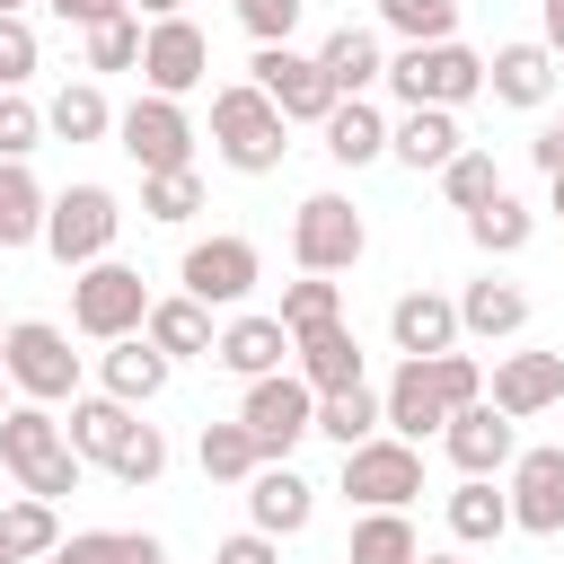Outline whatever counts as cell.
<instances>
[{
  "mask_svg": "<svg viewBox=\"0 0 564 564\" xmlns=\"http://www.w3.org/2000/svg\"><path fill=\"white\" fill-rule=\"evenodd\" d=\"M9 405H18V388H9V370H0V414H9Z\"/></svg>",
  "mask_w": 564,
  "mask_h": 564,
  "instance_id": "cell-55",
  "label": "cell"
},
{
  "mask_svg": "<svg viewBox=\"0 0 564 564\" xmlns=\"http://www.w3.org/2000/svg\"><path fill=\"white\" fill-rule=\"evenodd\" d=\"M0 467L18 476V494H44V502H70L79 476H88V458H79L70 432H62V414L35 405V397H18V405L0 414Z\"/></svg>",
  "mask_w": 564,
  "mask_h": 564,
  "instance_id": "cell-1",
  "label": "cell"
},
{
  "mask_svg": "<svg viewBox=\"0 0 564 564\" xmlns=\"http://www.w3.org/2000/svg\"><path fill=\"white\" fill-rule=\"evenodd\" d=\"M44 9H53L62 26H79V35H88V26H106V18H123L132 0H44Z\"/></svg>",
  "mask_w": 564,
  "mask_h": 564,
  "instance_id": "cell-49",
  "label": "cell"
},
{
  "mask_svg": "<svg viewBox=\"0 0 564 564\" xmlns=\"http://www.w3.org/2000/svg\"><path fill=\"white\" fill-rule=\"evenodd\" d=\"M44 212L53 194L26 176V159H0V247H44Z\"/></svg>",
  "mask_w": 564,
  "mask_h": 564,
  "instance_id": "cell-31",
  "label": "cell"
},
{
  "mask_svg": "<svg viewBox=\"0 0 564 564\" xmlns=\"http://www.w3.org/2000/svg\"><path fill=\"white\" fill-rule=\"evenodd\" d=\"M167 370H176V361H167L150 335H115V344L97 352V388L123 397V405H150V397L167 388Z\"/></svg>",
  "mask_w": 564,
  "mask_h": 564,
  "instance_id": "cell-23",
  "label": "cell"
},
{
  "mask_svg": "<svg viewBox=\"0 0 564 564\" xmlns=\"http://www.w3.org/2000/svg\"><path fill=\"white\" fill-rule=\"evenodd\" d=\"M388 150H397L414 176H423V167L441 176V167L467 150V132H458V106H405V115L388 123Z\"/></svg>",
  "mask_w": 564,
  "mask_h": 564,
  "instance_id": "cell-22",
  "label": "cell"
},
{
  "mask_svg": "<svg viewBox=\"0 0 564 564\" xmlns=\"http://www.w3.org/2000/svg\"><path fill=\"white\" fill-rule=\"evenodd\" d=\"M141 335H150L167 361H194V352L212 361V344H220V326H212V308H203L194 291H176V300H150V326H141Z\"/></svg>",
  "mask_w": 564,
  "mask_h": 564,
  "instance_id": "cell-28",
  "label": "cell"
},
{
  "mask_svg": "<svg viewBox=\"0 0 564 564\" xmlns=\"http://www.w3.org/2000/svg\"><path fill=\"white\" fill-rule=\"evenodd\" d=\"M414 564H467V555H414Z\"/></svg>",
  "mask_w": 564,
  "mask_h": 564,
  "instance_id": "cell-56",
  "label": "cell"
},
{
  "mask_svg": "<svg viewBox=\"0 0 564 564\" xmlns=\"http://www.w3.org/2000/svg\"><path fill=\"white\" fill-rule=\"evenodd\" d=\"M308 511H317V485H308L291 458H264V467L247 476V529H264V538H300Z\"/></svg>",
  "mask_w": 564,
  "mask_h": 564,
  "instance_id": "cell-17",
  "label": "cell"
},
{
  "mask_svg": "<svg viewBox=\"0 0 564 564\" xmlns=\"http://www.w3.org/2000/svg\"><path fill=\"white\" fill-rule=\"evenodd\" d=\"M44 141V106H26L18 88H0V159H26Z\"/></svg>",
  "mask_w": 564,
  "mask_h": 564,
  "instance_id": "cell-45",
  "label": "cell"
},
{
  "mask_svg": "<svg viewBox=\"0 0 564 564\" xmlns=\"http://www.w3.org/2000/svg\"><path fill=\"white\" fill-rule=\"evenodd\" d=\"M414 555H423V538H414L405 511H361V520H352L344 564H414Z\"/></svg>",
  "mask_w": 564,
  "mask_h": 564,
  "instance_id": "cell-36",
  "label": "cell"
},
{
  "mask_svg": "<svg viewBox=\"0 0 564 564\" xmlns=\"http://www.w3.org/2000/svg\"><path fill=\"white\" fill-rule=\"evenodd\" d=\"M194 458H203V476H212V485H247V476L264 467V449H256V432H247L238 414H229V423H203Z\"/></svg>",
  "mask_w": 564,
  "mask_h": 564,
  "instance_id": "cell-35",
  "label": "cell"
},
{
  "mask_svg": "<svg viewBox=\"0 0 564 564\" xmlns=\"http://www.w3.org/2000/svg\"><path fill=\"white\" fill-rule=\"evenodd\" d=\"M485 397L511 414V423H538L546 405H564V352H502Z\"/></svg>",
  "mask_w": 564,
  "mask_h": 564,
  "instance_id": "cell-18",
  "label": "cell"
},
{
  "mask_svg": "<svg viewBox=\"0 0 564 564\" xmlns=\"http://www.w3.org/2000/svg\"><path fill=\"white\" fill-rule=\"evenodd\" d=\"M238 423L256 432V449H264V458H291V449L317 432V388H308L300 370H264V379H247Z\"/></svg>",
  "mask_w": 564,
  "mask_h": 564,
  "instance_id": "cell-9",
  "label": "cell"
},
{
  "mask_svg": "<svg viewBox=\"0 0 564 564\" xmlns=\"http://www.w3.org/2000/svg\"><path fill=\"white\" fill-rule=\"evenodd\" d=\"M317 132H326V159H335V167H370V159H388V115H379L370 97H335V115H326Z\"/></svg>",
  "mask_w": 564,
  "mask_h": 564,
  "instance_id": "cell-26",
  "label": "cell"
},
{
  "mask_svg": "<svg viewBox=\"0 0 564 564\" xmlns=\"http://www.w3.org/2000/svg\"><path fill=\"white\" fill-rule=\"evenodd\" d=\"M247 79H256L291 123H326V115H335V79H326V62H317V53H300V44H256Z\"/></svg>",
  "mask_w": 564,
  "mask_h": 564,
  "instance_id": "cell-11",
  "label": "cell"
},
{
  "mask_svg": "<svg viewBox=\"0 0 564 564\" xmlns=\"http://www.w3.org/2000/svg\"><path fill=\"white\" fill-rule=\"evenodd\" d=\"M291 335H317V326H335L344 317V282L335 273H300V282H282V308H273Z\"/></svg>",
  "mask_w": 564,
  "mask_h": 564,
  "instance_id": "cell-37",
  "label": "cell"
},
{
  "mask_svg": "<svg viewBox=\"0 0 564 564\" xmlns=\"http://www.w3.org/2000/svg\"><path fill=\"white\" fill-rule=\"evenodd\" d=\"M388 88H397V106H476V97H485V53H467L458 35L405 44V53L388 62Z\"/></svg>",
  "mask_w": 564,
  "mask_h": 564,
  "instance_id": "cell-5",
  "label": "cell"
},
{
  "mask_svg": "<svg viewBox=\"0 0 564 564\" xmlns=\"http://www.w3.org/2000/svg\"><path fill=\"white\" fill-rule=\"evenodd\" d=\"M212 150H220V167H238V176H273L282 150H291V115H282L256 79H229V88H212Z\"/></svg>",
  "mask_w": 564,
  "mask_h": 564,
  "instance_id": "cell-2",
  "label": "cell"
},
{
  "mask_svg": "<svg viewBox=\"0 0 564 564\" xmlns=\"http://www.w3.org/2000/svg\"><path fill=\"white\" fill-rule=\"evenodd\" d=\"M502 494H511V529L520 538H564V449L538 441L502 467Z\"/></svg>",
  "mask_w": 564,
  "mask_h": 564,
  "instance_id": "cell-13",
  "label": "cell"
},
{
  "mask_svg": "<svg viewBox=\"0 0 564 564\" xmlns=\"http://www.w3.org/2000/svg\"><path fill=\"white\" fill-rule=\"evenodd\" d=\"M291 326L282 317H264V308H238L229 326H220V344H212V361L229 370V379H264V370H291Z\"/></svg>",
  "mask_w": 564,
  "mask_h": 564,
  "instance_id": "cell-19",
  "label": "cell"
},
{
  "mask_svg": "<svg viewBox=\"0 0 564 564\" xmlns=\"http://www.w3.org/2000/svg\"><path fill=\"white\" fill-rule=\"evenodd\" d=\"M379 397H388V432H397V441H441L449 414H458L449 388H441V361H414V352L397 361V379H388Z\"/></svg>",
  "mask_w": 564,
  "mask_h": 564,
  "instance_id": "cell-16",
  "label": "cell"
},
{
  "mask_svg": "<svg viewBox=\"0 0 564 564\" xmlns=\"http://www.w3.org/2000/svg\"><path fill=\"white\" fill-rule=\"evenodd\" d=\"M203 79H212V35L194 18H150V35H141V88L194 97Z\"/></svg>",
  "mask_w": 564,
  "mask_h": 564,
  "instance_id": "cell-14",
  "label": "cell"
},
{
  "mask_svg": "<svg viewBox=\"0 0 564 564\" xmlns=\"http://www.w3.org/2000/svg\"><path fill=\"white\" fill-rule=\"evenodd\" d=\"M141 18L123 9V18H106V26H88V70H141Z\"/></svg>",
  "mask_w": 564,
  "mask_h": 564,
  "instance_id": "cell-42",
  "label": "cell"
},
{
  "mask_svg": "<svg viewBox=\"0 0 564 564\" xmlns=\"http://www.w3.org/2000/svg\"><path fill=\"white\" fill-rule=\"evenodd\" d=\"M317 62H326L335 97H370V88L388 79V53H379V35H370V26H335V35L317 44Z\"/></svg>",
  "mask_w": 564,
  "mask_h": 564,
  "instance_id": "cell-29",
  "label": "cell"
},
{
  "mask_svg": "<svg viewBox=\"0 0 564 564\" xmlns=\"http://www.w3.org/2000/svg\"><path fill=\"white\" fill-rule=\"evenodd\" d=\"M458 300L449 291H397V308H388V344L397 352H414V361H432V352H458Z\"/></svg>",
  "mask_w": 564,
  "mask_h": 564,
  "instance_id": "cell-20",
  "label": "cell"
},
{
  "mask_svg": "<svg viewBox=\"0 0 564 564\" xmlns=\"http://www.w3.org/2000/svg\"><path fill=\"white\" fill-rule=\"evenodd\" d=\"M0 529H9V546H18V555H35V564H44V555L62 546V502H44V494H18V502L0 511Z\"/></svg>",
  "mask_w": 564,
  "mask_h": 564,
  "instance_id": "cell-38",
  "label": "cell"
},
{
  "mask_svg": "<svg viewBox=\"0 0 564 564\" xmlns=\"http://www.w3.org/2000/svg\"><path fill=\"white\" fill-rule=\"evenodd\" d=\"M317 432L335 441V449H352V441H370V432H388V397L361 379V388H326L317 397Z\"/></svg>",
  "mask_w": 564,
  "mask_h": 564,
  "instance_id": "cell-32",
  "label": "cell"
},
{
  "mask_svg": "<svg viewBox=\"0 0 564 564\" xmlns=\"http://www.w3.org/2000/svg\"><path fill=\"white\" fill-rule=\"evenodd\" d=\"M115 115H123V106H106V88H97V79H70V88L44 106V132H53V141H106V132H115Z\"/></svg>",
  "mask_w": 564,
  "mask_h": 564,
  "instance_id": "cell-33",
  "label": "cell"
},
{
  "mask_svg": "<svg viewBox=\"0 0 564 564\" xmlns=\"http://www.w3.org/2000/svg\"><path fill=\"white\" fill-rule=\"evenodd\" d=\"M9 555H18V546H9V529H0V564H9Z\"/></svg>",
  "mask_w": 564,
  "mask_h": 564,
  "instance_id": "cell-58",
  "label": "cell"
},
{
  "mask_svg": "<svg viewBox=\"0 0 564 564\" xmlns=\"http://www.w3.org/2000/svg\"><path fill=\"white\" fill-rule=\"evenodd\" d=\"M141 326H150V282H141L132 264L97 256V264L70 273V335L115 344V335H141Z\"/></svg>",
  "mask_w": 564,
  "mask_h": 564,
  "instance_id": "cell-3",
  "label": "cell"
},
{
  "mask_svg": "<svg viewBox=\"0 0 564 564\" xmlns=\"http://www.w3.org/2000/svg\"><path fill=\"white\" fill-rule=\"evenodd\" d=\"M546 212H555V220H564V176H546Z\"/></svg>",
  "mask_w": 564,
  "mask_h": 564,
  "instance_id": "cell-54",
  "label": "cell"
},
{
  "mask_svg": "<svg viewBox=\"0 0 564 564\" xmlns=\"http://www.w3.org/2000/svg\"><path fill=\"white\" fill-rule=\"evenodd\" d=\"M212 564H282V538L238 529V538H220V546H212Z\"/></svg>",
  "mask_w": 564,
  "mask_h": 564,
  "instance_id": "cell-47",
  "label": "cell"
},
{
  "mask_svg": "<svg viewBox=\"0 0 564 564\" xmlns=\"http://www.w3.org/2000/svg\"><path fill=\"white\" fill-rule=\"evenodd\" d=\"M115 564H167V546L150 529H115Z\"/></svg>",
  "mask_w": 564,
  "mask_h": 564,
  "instance_id": "cell-50",
  "label": "cell"
},
{
  "mask_svg": "<svg viewBox=\"0 0 564 564\" xmlns=\"http://www.w3.org/2000/svg\"><path fill=\"white\" fill-rule=\"evenodd\" d=\"M300 352H291V370L326 397V388H361V335L335 317V326H317V335H291Z\"/></svg>",
  "mask_w": 564,
  "mask_h": 564,
  "instance_id": "cell-25",
  "label": "cell"
},
{
  "mask_svg": "<svg viewBox=\"0 0 564 564\" xmlns=\"http://www.w3.org/2000/svg\"><path fill=\"white\" fill-rule=\"evenodd\" d=\"M115 238H123V203H115L106 185H62V194H53V212H44V256H53L62 273L115 256Z\"/></svg>",
  "mask_w": 564,
  "mask_h": 564,
  "instance_id": "cell-6",
  "label": "cell"
},
{
  "mask_svg": "<svg viewBox=\"0 0 564 564\" xmlns=\"http://www.w3.org/2000/svg\"><path fill=\"white\" fill-rule=\"evenodd\" d=\"M485 97H494V106H546V97H555V53H546V35L494 44V62H485Z\"/></svg>",
  "mask_w": 564,
  "mask_h": 564,
  "instance_id": "cell-21",
  "label": "cell"
},
{
  "mask_svg": "<svg viewBox=\"0 0 564 564\" xmlns=\"http://www.w3.org/2000/svg\"><path fill=\"white\" fill-rule=\"evenodd\" d=\"M441 194H449L458 212H476V203H494V194H502V167H494V150H458V159L441 167Z\"/></svg>",
  "mask_w": 564,
  "mask_h": 564,
  "instance_id": "cell-41",
  "label": "cell"
},
{
  "mask_svg": "<svg viewBox=\"0 0 564 564\" xmlns=\"http://www.w3.org/2000/svg\"><path fill=\"white\" fill-rule=\"evenodd\" d=\"M115 150H123L141 176L194 167V115H185V97H159V88H141V97L115 115Z\"/></svg>",
  "mask_w": 564,
  "mask_h": 564,
  "instance_id": "cell-7",
  "label": "cell"
},
{
  "mask_svg": "<svg viewBox=\"0 0 564 564\" xmlns=\"http://www.w3.org/2000/svg\"><path fill=\"white\" fill-rule=\"evenodd\" d=\"M538 35H546V53L564 62V0H538Z\"/></svg>",
  "mask_w": 564,
  "mask_h": 564,
  "instance_id": "cell-52",
  "label": "cell"
},
{
  "mask_svg": "<svg viewBox=\"0 0 564 564\" xmlns=\"http://www.w3.org/2000/svg\"><path fill=\"white\" fill-rule=\"evenodd\" d=\"M256 273H264V256H256V238H238V229L194 238V247H185V264H176V282H185L203 308H238V300L256 291Z\"/></svg>",
  "mask_w": 564,
  "mask_h": 564,
  "instance_id": "cell-12",
  "label": "cell"
},
{
  "mask_svg": "<svg viewBox=\"0 0 564 564\" xmlns=\"http://www.w3.org/2000/svg\"><path fill=\"white\" fill-rule=\"evenodd\" d=\"M132 18H185V0H132Z\"/></svg>",
  "mask_w": 564,
  "mask_h": 564,
  "instance_id": "cell-53",
  "label": "cell"
},
{
  "mask_svg": "<svg viewBox=\"0 0 564 564\" xmlns=\"http://www.w3.org/2000/svg\"><path fill=\"white\" fill-rule=\"evenodd\" d=\"M0 370H9V388L35 397V405H70V397H79V352H70V326H53V317H9Z\"/></svg>",
  "mask_w": 564,
  "mask_h": 564,
  "instance_id": "cell-4",
  "label": "cell"
},
{
  "mask_svg": "<svg viewBox=\"0 0 564 564\" xmlns=\"http://www.w3.org/2000/svg\"><path fill=\"white\" fill-rule=\"evenodd\" d=\"M0 18H26V0H0Z\"/></svg>",
  "mask_w": 564,
  "mask_h": 564,
  "instance_id": "cell-57",
  "label": "cell"
},
{
  "mask_svg": "<svg viewBox=\"0 0 564 564\" xmlns=\"http://www.w3.org/2000/svg\"><path fill=\"white\" fill-rule=\"evenodd\" d=\"M467 238H476L485 256H520V247L538 238V212H529V203H520V194L502 185L494 203H476V212H467Z\"/></svg>",
  "mask_w": 564,
  "mask_h": 564,
  "instance_id": "cell-34",
  "label": "cell"
},
{
  "mask_svg": "<svg viewBox=\"0 0 564 564\" xmlns=\"http://www.w3.org/2000/svg\"><path fill=\"white\" fill-rule=\"evenodd\" d=\"M203 212V176L194 167H167V176H141V220H159V229H176V220H194Z\"/></svg>",
  "mask_w": 564,
  "mask_h": 564,
  "instance_id": "cell-39",
  "label": "cell"
},
{
  "mask_svg": "<svg viewBox=\"0 0 564 564\" xmlns=\"http://www.w3.org/2000/svg\"><path fill=\"white\" fill-rule=\"evenodd\" d=\"M449 538H458V546L511 538V494H502L494 476H458V494H449Z\"/></svg>",
  "mask_w": 564,
  "mask_h": 564,
  "instance_id": "cell-30",
  "label": "cell"
},
{
  "mask_svg": "<svg viewBox=\"0 0 564 564\" xmlns=\"http://www.w3.org/2000/svg\"><path fill=\"white\" fill-rule=\"evenodd\" d=\"M35 62H44L35 26H26V18H0V88H26V79H35Z\"/></svg>",
  "mask_w": 564,
  "mask_h": 564,
  "instance_id": "cell-46",
  "label": "cell"
},
{
  "mask_svg": "<svg viewBox=\"0 0 564 564\" xmlns=\"http://www.w3.org/2000/svg\"><path fill=\"white\" fill-rule=\"evenodd\" d=\"M344 494L361 511H405L423 494V441H397V432H370L344 449Z\"/></svg>",
  "mask_w": 564,
  "mask_h": 564,
  "instance_id": "cell-10",
  "label": "cell"
},
{
  "mask_svg": "<svg viewBox=\"0 0 564 564\" xmlns=\"http://www.w3.org/2000/svg\"><path fill=\"white\" fill-rule=\"evenodd\" d=\"M106 476H115V485H159V476H167V441H159V423H132V441L115 449Z\"/></svg>",
  "mask_w": 564,
  "mask_h": 564,
  "instance_id": "cell-43",
  "label": "cell"
},
{
  "mask_svg": "<svg viewBox=\"0 0 564 564\" xmlns=\"http://www.w3.org/2000/svg\"><path fill=\"white\" fill-rule=\"evenodd\" d=\"M44 564H115V529H70Z\"/></svg>",
  "mask_w": 564,
  "mask_h": 564,
  "instance_id": "cell-48",
  "label": "cell"
},
{
  "mask_svg": "<svg viewBox=\"0 0 564 564\" xmlns=\"http://www.w3.org/2000/svg\"><path fill=\"white\" fill-rule=\"evenodd\" d=\"M379 26L405 44H441V35H458V0H379Z\"/></svg>",
  "mask_w": 564,
  "mask_h": 564,
  "instance_id": "cell-40",
  "label": "cell"
},
{
  "mask_svg": "<svg viewBox=\"0 0 564 564\" xmlns=\"http://www.w3.org/2000/svg\"><path fill=\"white\" fill-rule=\"evenodd\" d=\"M9 564H35V555H9Z\"/></svg>",
  "mask_w": 564,
  "mask_h": 564,
  "instance_id": "cell-60",
  "label": "cell"
},
{
  "mask_svg": "<svg viewBox=\"0 0 564 564\" xmlns=\"http://www.w3.org/2000/svg\"><path fill=\"white\" fill-rule=\"evenodd\" d=\"M0 344H9V317H0Z\"/></svg>",
  "mask_w": 564,
  "mask_h": 564,
  "instance_id": "cell-59",
  "label": "cell"
},
{
  "mask_svg": "<svg viewBox=\"0 0 564 564\" xmlns=\"http://www.w3.org/2000/svg\"><path fill=\"white\" fill-rule=\"evenodd\" d=\"M300 18H308V0H238V26H247L256 44H291Z\"/></svg>",
  "mask_w": 564,
  "mask_h": 564,
  "instance_id": "cell-44",
  "label": "cell"
},
{
  "mask_svg": "<svg viewBox=\"0 0 564 564\" xmlns=\"http://www.w3.org/2000/svg\"><path fill=\"white\" fill-rule=\"evenodd\" d=\"M441 449H449V467H458V476H502V467L520 458V423H511L494 397H476V405H458V414H449Z\"/></svg>",
  "mask_w": 564,
  "mask_h": 564,
  "instance_id": "cell-15",
  "label": "cell"
},
{
  "mask_svg": "<svg viewBox=\"0 0 564 564\" xmlns=\"http://www.w3.org/2000/svg\"><path fill=\"white\" fill-rule=\"evenodd\" d=\"M132 423H141V405H123V397L97 388V397H70V423H62V432H70V449H79L88 467H115V449L132 441Z\"/></svg>",
  "mask_w": 564,
  "mask_h": 564,
  "instance_id": "cell-24",
  "label": "cell"
},
{
  "mask_svg": "<svg viewBox=\"0 0 564 564\" xmlns=\"http://www.w3.org/2000/svg\"><path fill=\"white\" fill-rule=\"evenodd\" d=\"M458 326H467L476 344H502V335H520V326H529V291H520V282H502V273H485V282H467V291H458Z\"/></svg>",
  "mask_w": 564,
  "mask_h": 564,
  "instance_id": "cell-27",
  "label": "cell"
},
{
  "mask_svg": "<svg viewBox=\"0 0 564 564\" xmlns=\"http://www.w3.org/2000/svg\"><path fill=\"white\" fill-rule=\"evenodd\" d=\"M529 159H538V176H564V123H546V132L529 141Z\"/></svg>",
  "mask_w": 564,
  "mask_h": 564,
  "instance_id": "cell-51",
  "label": "cell"
},
{
  "mask_svg": "<svg viewBox=\"0 0 564 564\" xmlns=\"http://www.w3.org/2000/svg\"><path fill=\"white\" fill-rule=\"evenodd\" d=\"M361 256H370V220H361L335 185L291 212V264H300V273H352Z\"/></svg>",
  "mask_w": 564,
  "mask_h": 564,
  "instance_id": "cell-8",
  "label": "cell"
}]
</instances>
